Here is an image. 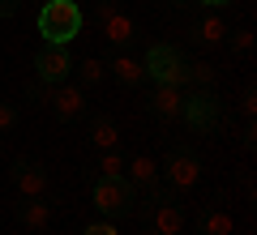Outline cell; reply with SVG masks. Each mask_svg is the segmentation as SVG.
Listing matches in <instances>:
<instances>
[{"label":"cell","instance_id":"cell-7","mask_svg":"<svg viewBox=\"0 0 257 235\" xmlns=\"http://www.w3.org/2000/svg\"><path fill=\"white\" fill-rule=\"evenodd\" d=\"M197 175H202V163H197V158H193V154L176 150L172 158H167V180H172V188L189 192L193 184H197Z\"/></svg>","mask_w":257,"mask_h":235},{"label":"cell","instance_id":"cell-26","mask_svg":"<svg viewBox=\"0 0 257 235\" xmlns=\"http://www.w3.org/2000/svg\"><path fill=\"white\" fill-rule=\"evenodd\" d=\"M202 5H227V0H202Z\"/></svg>","mask_w":257,"mask_h":235},{"label":"cell","instance_id":"cell-23","mask_svg":"<svg viewBox=\"0 0 257 235\" xmlns=\"http://www.w3.org/2000/svg\"><path fill=\"white\" fill-rule=\"evenodd\" d=\"M111 13H116V0H99V5H94V18H99V26L111 18Z\"/></svg>","mask_w":257,"mask_h":235},{"label":"cell","instance_id":"cell-24","mask_svg":"<svg viewBox=\"0 0 257 235\" xmlns=\"http://www.w3.org/2000/svg\"><path fill=\"white\" fill-rule=\"evenodd\" d=\"M82 235H116V226H111V222H90Z\"/></svg>","mask_w":257,"mask_h":235},{"label":"cell","instance_id":"cell-20","mask_svg":"<svg viewBox=\"0 0 257 235\" xmlns=\"http://www.w3.org/2000/svg\"><path fill=\"white\" fill-rule=\"evenodd\" d=\"M206 235H231V214H223V209L206 214Z\"/></svg>","mask_w":257,"mask_h":235},{"label":"cell","instance_id":"cell-28","mask_svg":"<svg viewBox=\"0 0 257 235\" xmlns=\"http://www.w3.org/2000/svg\"><path fill=\"white\" fill-rule=\"evenodd\" d=\"M176 5H180V0H176Z\"/></svg>","mask_w":257,"mask_h":235},{"label":"cell","instance_id":"cell-9","mask_svg":"<svg viewBox=\"0 0 257 235\" xmlns=\"http://www.w3.org/2000/svg\"><path fill=\"white\" fill-rule=\"evenodd\" d=\"M18 192L22 197H47V171L35 163H18Z\"/></svg>","mask_w":257,"mask_h":235},{"label":"cell","instance_id":"cell-4","mask_svg":"<svg viewBox=\"0 0 257 235\" xmlns=\"http://www.w3.org/2000/svg\"><path fill=\"white\" fill-rule=\"evenodd\" d=\"M35 69H39V77H43L47 86H56V82H64V77L73 73V56L60 43H43L39 56H35Z\"/></svg>","mask_w":257,"mask_h":235},{"label":"cell","instance_id":"cell-11","mask_svg":"<svg viewBox=\"0 0 257 235\" xmlns=\"http://www.w3.org/2000/svg\"><path fill=\"white\" fill-rule=\"evenodd\" d=\"M184 107V86H155V111L163 120H180Z\"/></svg>","mask_w":257,"mask_h":235},{"label":"cell","instance_id":"cell-1","mask_svg":"<svg viewBox=\"0 0 257 235\" xmlns=\"http://www.w3.org/2000/svg\"><path fill=\"white\" fill-rule=\"evenodd\" d=\"M82 5L77 0H43V9H39V35L43 43H60L69 47L77 35H82Z\"/></svg>","mask_w":257,"mask_h":235},{"label":"cell","instance_id":"cell-18","mask_svg":"<svg viewBox=\"0 0 257 235\" xmlns=\"http://www.w3.org/2000/svg\"><path fill=\"white\" fill-rule=\"evenodd\" d=\"M77 77H82V86H99L103 77H107V64H103L99 56H86V60L77 64Z\"/></svg>","mask_w":257,"mask_h":235},{"label":"cell","instance_id":"cell-17","mask_svg":"<svg viewBox=\"0 0 257 235\" xmlns=\"http://www.w3.org/2000/svg\"><path fill=\"white\" fill-rule=\"evenodd\" d=\"M99 180H124V154L103 150V158H99Z\"/></svg>","mask_w":257,"mask_h":235},{"label":"cell","instance_id":"cell-14","mask_svg":"<svg viewBox=\"0 0 257 235\" xmlns=\"http://www.w3.org/2000/svg\"><path fill=\"white\" fill-rule=\"evenodd\" d=\"M103 39H107V43H116V47H124L128 39H133V22H128V13H111L107 22H103Z\"/></svg>","mask_w":257,"mask_h":235},{"label":"cell","instance_id":"cell-12","mask_svg":"<svg viewBox=\"0 0 257 235\" xmlns=\"http://www.w3.org/2000/svg\"><path fill=\"white\" fill-rule=\"evenodd\" d=\"M107 73H116V77H120V82H124V86H138V82H146V69H142V60H133V56H116V60H111L107 64Z\"/></svg>","mask_w":257,"mask_h":235},{"label":"cell","instance_id":"cell-10","mask_svg":"<svg viewBox=\"0 0 257 235\" xmlns=\"http://www.w3.org/2000/svg\"><path fill=\"white\" fill-rule=\"evenodd\" d=\"M184 231V209L176 201H159L155 205V235H180Z\"/></svg>","mask_w":257,"mask_h":235},{"label":"cell","instance_id":"cell-16","mask_svg":"<svg viewBox=\"0 0 257 235\" xmlns=\"http://www.w3.org/2000/svg\"><path fill=\"white\" fill-rule=\"evenodd\" d=\"M90 141H94V150H116L120 133H116V124H111L107 116H94V124H90Z\"/></svg>","mask_w":257,"mask_h":235},{"label":"cell","instance_id":"cell-21","mask_svg":"<svg viewBox=\"0 0 257 235\" xmlns=\"http://www.w3.org/2000/svg\"><path fill=\"white\" fill-rule=\"evenodd\" d=\"M13 124H18V111L9 103H0V133H13Z\"/></svg>","mask_w":257,"mask_h":235},{"label":"cell","instance_id":"cell-22","mask_svg":"<svg viewBox=\"0 0 257 235\" xmlns=\"http://www.w3.org/2000/svg\"><path fill=\"white\" fill-rule=\"evenodd\" d=\"M231 47H236V52H253V30H236V35H231Z\"/></svg>","mask_w":257,"mask_h":235},{"label":"cell","instance_id":"cell-19","mask_svg":"<svg viewBox=\"0 0 257 235\" xmlns=\"http://www.w3.org/2000/svg\"><path fill=\"white\" fill-rule=\"evenodd\" d=\"M197 39H202V43H223V39H227V22L223 18H206L202 26H197Z\"/></svg>","mask_w":257,"mask_h":235},{"label":"cell","instance_id":"cell-27","mask_svg":"<svg viewBox=\"0 0 257 235\" xmlns=\"http://www.w3.org/2000/svg\"><path fill=\"white\" fill-rule=\"evenodd\" d=\"M77 5H82V0H77Z\"/></svg>","mask_w":257,"mask_h":235},{"label":"cell","instance_id":"cell-25","mask_svg":"<svg viewBox=\"0 0 257 235\" xmlns=\"http://www.w3.org/2000/svg\"><path fill=\"white\" fill-rule=\"evenodd\" d=\"M18 13V0H0V18H13Z\"/></svg>","mask_w":257,"mask_h":235},{"label":"cell","instance_id":"cell-8","mask_svg":"<svg viewBox=\"0 0 257 235\" xmlns=\"http://www.w3.org/2000/svg\"><path fill=\"white\" fill-rule=\"evenodd\" d=\"M124 175L138 184V188H155L159 184V163L150 154H133V158H124Z\"/></svg>","mask_w":257,"mask_h":235},{"label":"cell","instance_id":"cell-5","mask_svg":"<svg viewBox=\"0 0 257 235\" xmlns=\"http://www.w3.org/2000/svg\"><path fill=\"white\" fill-rule=\"evenodd\" d=\"M94 205L103 209V214H124L128 205H133V184L128 180H99L94 184Z\"/></svg>","mask_w":257,"mask_h":235},{"label":"cell","instance_id":"cell-3","mask_svg":"<svg viewBox=\"0 0 257 235\" xmlns=\"http://www.w3.org/2000/svg\"><path fill=\"white\" fill-rule=\"evenodd\" d=\"M180 120H184L189 128H197V133L214 128V124H219V103H214V94H210V90H193V94H184Z\"/></svg>","mask_w":257,"mask_h":235},{"label":"cell","instance_id":"cell-13","mask_svg":"<svg viewBox=\"0 0 257 235\" xmlns=\"http://www.w3.org/2000/svg\"><path fill=\"white\" fill-rule=\"evenodd\" d=\"M22 222H26L30 231H47V222H52V205H47L43 197H30L26 205H22Z\"/></svg>","mask_w":257,"mask_h":235},{"label":"cell","instance_id":"cell-15","mask_svg":"<svg viewBox=\"0 0 257 235\" xmlns=\"http://www.w3.org/2000/svg\"><path fill=\"white\" fill-rule=\"evenodd\" d=\"M184 86H193V90H210V86H214V64L210 60L184 64Z\"/></svg>","mask_w":257,"mask_h":235},{"label":"cell","instance_id":"cell-2","mask_svg":"<svg viewBox=\"0 0 257 235\" xmlns=\"http://www.w3.org/2000/svg\"><path fill=\"white\" fill-rule=\"evenodd\" d=\"M142 69H146V77L155 86H184V60L176 47L167 43H155L146 52V60H142Z\"/></svg>","mask_w":257,"mask_h":235},{"label":"cell","instance_id":"cell-6","mask_svg":"<svg viewBox=\"0 0 257 235\" xmlns=\"http://www.w3.org/2000/svg\"><path fill=\"white\" fill-rule=\"evenodd\" d=\"M47 103L56 107V116H60V120H77V116L86 111L82 86H69V82H56L52 90H47Z\"/></svg>","mask_w":257,"mask_h":235}]
</instances>
